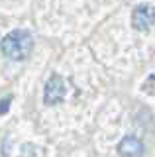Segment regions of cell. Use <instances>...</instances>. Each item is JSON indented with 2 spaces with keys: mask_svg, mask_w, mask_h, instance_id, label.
Returning a JSON list of instances; mask_svg holds the SVG:
<instances>
[{
  "mask_svg": "<svg viewBox=\"0 0 155 157\" xmlns=\"http://www.w3.org/2000/svg\"><path fill=\"white\" fill-rule=\"evenodd\" d=\"M132 26L138 32H149L155 26V10L147 4L135 6L132 12Z\"/></svg>",
  "mask_w": 155,
  "mask_h": 157,
  "instance_id": "cell-3",
  "label": "cell"
},
{
  "mask_svg": "<svg viewBox=\"0 0 155 157\" xmlns=\"http://www.w3.org/2000/svg\"><path fill=\"white\" fill-rule=\"evenodd\" d=\"M10 104H12V96H6L4 100H0V114H6L10 110Z\"/></svg>",
  "mask_w": 155,
  "mask_h": 157,
  "instance_id": "cell-5",
  "label": "cell"
},
{
  "mask_svg": "<svg viewBox=\"0 0 155 157\" xmlns=\"http://www.w3.org/2000/svg\"><path fill=\"white\" fill-rule=\"evenodd\" d=\"M118 153L120 155H130V157H138L143 153V144L139 137L135 136H126L122 141L118 144Z\"/></svg>",
  "mask_w": 155,
  "mask_h": 157,
  "instance_id": "cell-4",
  "label": "cell"
},
{
  "mask_svg": "<svg viewBox=\"0 0 155 157\" xmlns=\"http://www.w3.org/2000/svg\"><path fill=\"white\" fill-rule=\"evenodd\" d=\"M33 47V37L28 29H14V32L6 33L0 41V49H2L4 57L12 59V61H24L32 53Z\"/></svg>",
  "mask_w": 155,
  "mask_h": 157,
  "instance_id": "cell-1",
  "label": "cell"
},
{
  "mask_svg": "<svg viewBox=\"0 0 155 157\" xmlns=\"http://www.w3.org/2000/svg\"><path fill=\"white\" fill-rule=\"evenodd\" d=\"M63 98H65V81L59 75H51L43 86V102L49 106H55L63 102Z\"/></svg>",
  "mask_w": 155,
  "mask_h": 157,
  "instance_id": "cell-2",
  "label": "cell"
}]
</instances>
